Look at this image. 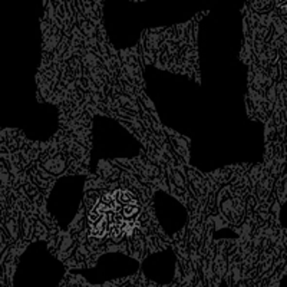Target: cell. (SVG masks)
Returning a JSON list of instances; mask_svg holds the SVG:
<instances>
[{"instance_id": "1", "label": "cell", "mask_w": 287, "mask_h": 287, "mask_svg": "<svg viewBox=\"0 0 287 287\" xmlns=\"http://www.w3.org/2000/svg\"><path fill=\"white\" fill-rule=\"evenodd\" d=\"M108 227H109V220H108V217H102V218L98 221V224L93 226L92 233H93L96 237H102V235L105 234V231L108 230Z\"/></svg>"}, {"instance_id": "2", "label": "cell", "mask_w": 287, "mask_h": 287, "mask_svg": "<svg viewBox=\"0 0 287 287\" xmlns=\"http://www.w3.org/2000/svg\"><path fill=\"white\" fill-rule=\"evenodd\" d=\"M107 207H108V202H105V201H102L92 213H90V215H89V220L90 221H96V220H101L102 218V214L105 213V210H107Z\"/></svg>"}, {"instance_id": "3", "label": "cell", "mask_w": 287, "mask_h": 287, "mask_svg": "<svg viewBox=\"0 0 287 287\" xmlns=\"http://www.w3.org/2000/svg\"><path fill=\"white\" fill-rule=\"evenodd\" d=\"M138 211H140V208H138L137 205H134V204H128V205L124 207V213H125V215H128V217L135 215Z\"/></svg>"}, {"instance_id": "4", "label": "cell", "mask_w": 287, "mask_h": 287, "mask_svg": "<svg viewBox=\"0 0 287 287\" xmlns=\"http://www.w3.org/2000/svg\"><path fill=\"white\" fill-rule=\"evenodd\" d=\"M119 198H121V200L119 201H128L129 200V198H131V197H129V196H128V194H125V193H119Z\"/></svg>"}]
</instances>
